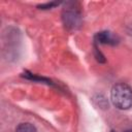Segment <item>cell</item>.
<instances>
[{"mask_svg": "<svg viewBox=\"0 0 132 132\" xmlns=\"http://www.w3.org/2000/svg\"><path fill=\"white\" fill-rule=\"evenodd\" d=\"M112 104L119 109H129L132 107V89L124 82L114 85L110 92Z\"/></svg>", "mask_w": 132, "mask_h": 132, "instance_id": "cell-1", "label": "cell"}, {"mask_svg": "<svg viewBox=\"0 0 132 132\" xmlns=\"http://www.w3.org/2000/svg\"><path fill=\"white\" fill-rule=\"evenodd\" d=\"M98 40L102 43H114V39L109 32H101L97 35Z\"/></svg>", "mask_w": 132, "mask_h": 132, "instance_id": "cell-2", "label": "cell"}, {"mask_svg": "<svg viewBox=\"0 0 132 132\" xmlns=\"http://www.w3.org/2000/svg\"><path fill=\"white\" fill-rule=\"evenodd\" d=\"M15 132H37V131H36V128L32 124H30V123H22L16 127Z\"/></svg>", "mask_w": 132, "mask_h": 132, "instance_id": "cell-3", "label": "cell"}, {"mask_svg": "<svg viewBox=\"0 0 132 132\" xmlns=\"http://www.w3.org/2000/svg\"><path fill=\"white\" fill-rule=\"evenodd\" d=\"M126 132H132V130H128V131H126Z\"/></svg>", "mask_w": 132, "mask_h": 132, "instance_id": "cell-4", "label": "cell"}]
</instances>
